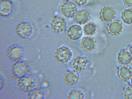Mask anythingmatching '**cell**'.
Wrapping results in <instances>:
<instances>
[{
    "mask_svg": "<svg viewBox=\"0 0 132 99\" xmlns=\"http://www.w3.org/2000/svg\"><path fill=\"white\" fill-rule=\"evenodd\" d=\"M130 83L131 85L132 86V77L130 80Z\"/></svg>",
    "mask_w": 132,
    "mask_h": 99,
    "instance_id": "4316f807",
    "label": "cell"
},
{
    "mask_svg": "<svg viewBox=\"0 0 132 99\" xmlns=\"http://www.w3.org/2000/svg\"><path fill=\"white\" fill-rule=\"evenodd\" d=\"M106 29L110 35L113 36H118L122 32L123 26L120 21L116 20L108 24L106 26Z\"/></svg>",
    "mask_w": 132,
    "mask_h": 99,
    "instance_id": "5bb4252c",
    "label": "cell"
},
{
    "mask_svg": "<svg viewBox=\"0 0 132 99\" xmlns=\"http://www.w3.org/2000/svg\"><path fill=\"white\" fill-rule=\"evenodd\" d=\"M80 79L79 73L73 70H68L64 73L63 81L67 85L73 86L77 85Z\"/></svg>",
    "mask_w": 132,
    "mask_h": 99,
    "instance_id": "ba28073f",
    "label": "cell"
},
{
    "mask_svg": "<svg viewBox=\"0 0 132 99\" xmlns=\"http://www.w3.org/2000/svg\"><path fill=\"white\" fill-rule=\"evenodd\" d=\"M28 99H44L45 97V92L43 89L40 88H35L27 94Z\"/></svg>",
    "mask_w": 132,
    "mask_h": 99,
    "instance_id": "d6986e66",
    "label": "cell"
},
{
    "mask_svg": "<svg viewBox=\"0 0 132 99\" xmlns=\"http://www.w3.org/2000/svg\"><path fill=\"white\" fill-rule=\"evenodd\" d=\"M85 97L84 93L81 89L75 88L71 90L68 93L67 97V98L69 99H83Z\"/></svg>",
    "mask_w": 132,
    "mask_h": 99,
    "instance_id": "ac0fdd59",
    "label": "cell"
},
{
    "mask_svg": "<svg viewBox=\"0 0 132 99\" xmlns=\"http://www.w3.org/2000/svg\"><path fill=\"white\" fill-rule=\"evenodd\" d=\"M118 62L122 65H129L132 61V55L128 50H121L118 53L117 56Z\"/></svg>",
    "mask_w": 132,
    "mask_h": 99,
    "instance_id": "2e32d148",
    "label": "cell"
},
{
    "mask_svg": "<svg viewBox=\"0 0 132 99\" xmlns=\"http://www.w3.org/2000/svg\"><path fill=\"white\" fill-rule=\"evenodd\" d=\"M82 29L79 25L74 24L70 26L67 31V35L70 39L76 40L79 39L82 35Z\"/></svg>",
    "mask_w": 132,
    "mask_h": 99,
    "instance_id": "7c38bea8",
    "label": "cell"
},
{
    "mask_svg": "<svg viewBox=\"0 0 132 99\" xmlns=\"http://www.w3.org/2000/svg\"><path fill=\"white\" fill-rule=\"evenodd\" d=\"M96 45L95 39L90 36L84 37L81 42V46L82 49L87 52H91L94 50Z\"/></svg>",
    "mask_w": 132,
    "mask_h": 99,
    "instance_id": "9a60e30c",
    "label": "cell"
},
{
    "mask_svg": "<svg viewBox=\"0 0 132 99\" xmlns=\"http://www.w3.org/2000/svg\"><path fill=\"white\" fill-rule=\"evenodd\" d=\"M14 31L17 37L21 39H26L30 38L32 35L34 27L29 22L22 21L15 25Z\"/></svg>",
    "mask_w": 132,
    "mask_h": 99,
    "instance_id": "6da1fadb",
    "label": "cell"
},
{
    "mask_svg": "<svg viewBox=\"0 0 132 99\" xmlns=\"http://www.w3.org/2000/svg\"><path fill=\"white\" fill-rule=\"evenodd\" d=\"M53 56L57 62L64 64L68 63L71 61L73 57V53L68 47L63 46L56 49L54 52Z\"/></svg>",
    "mask_w": 132,
    "mask_h": 99,
    "instance_id": "7a4b0ae2",
    "label": "cell"
},
{
    "mask_svg": "<svg viewBox=\"0 0 132 99\" xmlns=\"http://www.w3.org/2000/svg\"><path fill=\"white\" fill-rule=\"evenodd\" d=\"M125 4L128 6H132V0H123Z\"/></svg>",
    "mask_w": 132,
    "mask_h": 99,
    "instance_id": "cb8c5ba5",
    "label": "cell"
},
{
    "mask_svg": "<svg viewBox=\"0 0 132 99\" xmlns=\"http://www.w3.org/2000/svg\"><path fill=\"white\" fill-rule=\"evenodd\" d=\"M67 23L65 20L59 16H54L50 20L49 26L51 30L54 33L58 34L65 29Z\"/></svg>",
    "mask_w": 132,
    "mask_h": 99,
    "instance_id": "8992f818",
    "label": "cell"
},
{
    "mask_svg": "<svg viewBox=\"0 0 132 99\" xmlns=\"http://www.w3.org/2000/svg\"><path fill=\"white\" fill-rule=\"evenodd\" d=\"M116 13L114 8L111 6H105L100 10L99 17L102 21L105 22L110 21L115 17Z\"/></svg>",
    "mask_w": 132,
    "mask_h": 99,
    "instance_id": "8fae6325",
    "label": "cell"
},
{
    "mask_svg": "<svg viewBox=\"0 0 132 99\" xmlns=\"http://www.w3.org/2000/svg\"><path fill=\"white\" fill-rule=\"evenodd\" d=\"M117 74L122 81L128 82L132 77V68L129 65H122L118 69Z\"/></svg>",
    "mask_w": 132,
    "mask_h": 99,
    "instance_id": "4fadbf2b",
    "label": "cell"
},
{
    "mask_svg": "<svg viewBox=\"0 0 132 99\" xmlns=\"http://www.w3.org/2000/svg\"><path fill=\"white\" fill-rule=\"evenodd\" d=\"M36 85L35 78L28 75L17 80L16 83L18 90L24 94H28L35 88Z\"/></svg>",
    "mask_w": 132,
    "mask_h": 99,
    "instance_id": "277c9868",
    "label": "cell"
},
{
    "mask_svg": "<svg viewBox=\"0 0 132 99\" xmlns=\"http://www.w3.org/2000/svg\"><path fill=\"white\" fill-rule=\"evenodd\" d=\"M88 62L86 57L78 56L74 58L72 61L71 67L72 70L79 73L80 72L85 69Z\"/></svg>",
    "mask_w": 132,
    "mask_h": 99,
    "instance_id": "30bf717a",
    "label": "cell"
},
{
    "mask_svg": "<svg viewBox=\"0 0 132 99\" xmlns=\"http://www.w3.org/2000/svg\"><path fill=\"white\" fill-rule=\"evenodd\" d=\"M14 8V4L12 1L10 0H0V16L2 17L9 16L13 12Z\"/></svg>",
    "mask_w": 132,
    "mask_h": 99,
    "instance_id": "9c48e42d",
    "label": "cell"
},
{
    "mask_svg": "<svg viewBox=\"0 0 132 99\" xmlns=\"http://www.w3.org/2000/svg\"><path fill=\"white\" fill-rule=\"evenodd\" d=\"M121 18L123 22L127 24H132V9H127L122 12Z\"/></svg>",
    "mask_w": 132,
    "mask_h": 99,
    "instance_id": "44dd1931",
    "label": "cell"
},
{
    "mask_svg": "<svg viewBox=\"0 0 132 99\" xmlns=\"http://www.w3.org/2000/svg\"><path fill=\"white\" fill-rule=\"evenodd\" d=\"M61 13L64 16L71 18L75 15L77 12L76 5L72 1L66 0L60 6Z\"/></svg>",
    "mask_w": 132,
    "mask_h": 99,
    "instance_id": "52a82bcc",
    "label": "cell"
},
{
    "mask_svg": "<svg viewBox=\"0 0 132 99\" xmlns=\"http://www.w3.org/2000/svg\"><path fill=\"white\" fill-rule=\"evenodd\" d=\"M129 51L132 55V43H131L129 47Z\"/></svg>",
    "mask_w": 132,
    "mask_h": 99,
    "instance_id": "484cf974",
    "label": "cell"
},
{
    "mask_svg": "<svg viewBox=\"0 0 132 99\" xmlns=\"http://www.w3.org/2000/svg\"><path fill=\"white\" fill-rule=\"evenodd\" d=\"M96 30V24L92 22L87 23L83 27V31L84 34L88 36L94 35Z\"/></svg>",
    "mask_w": 132,
    "mask_h": 99,
    "instance_id": "ffe728a7",
    "label": "cell"
},
{
    "mask_svg": "<svg viewBox=\"0 0 132 99\" xmlns=\"http://www.w3.org/2000/svg\"><path fill=\"white\" fill-rule=\"evenodd\" d=\"M71 1L76 5L81 6L85 4L88 0H71Z\"/></svg>",
    "mask_w": 132,
    "mask_h": 99,
    "instance_id": "603a6c76",
    "label": "cell"
},
{
    "mask_svg": "<svg viewBox=\"0 0 132 99\" xmlns=\"http://www.w3.org/2000/svg\"><path fill=\"white\" fill-rule=\"evenodd\" d=\"M30 71V67L26 62L20 60L15 62L12 66L11 75L14 79L18 80L27 75Z\"/></svg>",
    "mask_w": 132,
    "mask_h": 99,
    "instance_id": "3957f363",
    "label": "cell"
},
{
    "mask_svg": "<svg viewBox=\"0 0 132 99\" xmlns=\"http://www.w3.org/2000/svg\"><path fill=\"white\" fill-rule=\"evenodd\" d=\"M5 54L9 61L15 62L21 60L24 56V51L20 46L13 44L7 48Z\"/></svg>",
    "mask_w": 132,
    "mask_h": 99,
    "instance_id": "5b68a950",
    "label": "cell"
},
{
    "mask_svg": "<svg viewBox=\"0 0 132 99\" xmlns=\"http://www.w3.org/2000/svg\"><path fill=\"white\" fill-rule=\"evenodd\" d=\"M122 94L125 98L132 99V86H128L126 87L123 90Z\"/></svg>",
    "mask_w": 132,
    "mask_h": 99,
    "instance_id": "7402d4cb",
    "label": "cell"
},
{
    "mask_svg": "<svg viewBox=\"0 0 132 99\" xmlns=\"http://www.w3.org/2000/svg\"><path fill=\"white\" fill-rule=\"evenodd\" d=\"M0 89L1 90L4 87V80L1 77L0 78Z\"/></svg>",
    "mask_w": 132,
    "mask_h": 99,
    "instance_id": "d4e9b609",
    "label": "cell"
},
{
    "mask_svg": "<svg viewBox=\"0 0 132 99\" xmlns=\"http://www.w3.org/2000/svg\"><path fill=\"white\" fill-rule=\"evenodd\" d=\"M90 17L88 11L84 9H80L77 11L75 15L74 19L77 23L83 25L89 21Z\"/></svg>",
    "mask_w": 132,
    "mask_h": 99,
    "instance_id": "e0dca14e",
    "label": "cell"
}]
</instances>
